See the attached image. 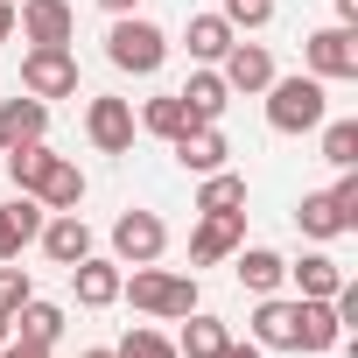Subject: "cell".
Listing matches in <instances>:
<instances>
[{"instance_id": "1", "label": "cell", "mask_w": 358, "mask_h": 358, "mask_svg": "<svg viewBox=\"0 0 358 358\" xmlns=\"http://www.w3.org/2000/svg\"><path fill=\"white\" fill-rule=\"evenodd\" d=\"M120 295L141 309V316H162V323H183L190 309H197V274H176V267H134V274H120Z\"/></svg>"}, {"instance_id": "2", "label": "cell", "mask_w": 358, "mask_h": 358, "mask_svg": "<svg viewBox=\"0 0 358 358\" xmlns=\"http://www.w3.org/2000/svg\"><path fill=\"white\" fill-rule=\"evenodd\" d=\"M106 64L127 71V78H155V71L169 64V36H162L155 22H141V15H113V29H106Z\"/></svg>"}, {"instance_id": "3", "label": "cell", "mask_w": 358, "mask_h": 358, "mask_svg": "<svg viewBox=\"0 0 358 358\" xmlns=\"http://www.w3.org/2000/svg\"><path fill=\"white\" fill-rule=\"evenodd\" d=\"M323 120H330L323 78H274L267 85V127L274 134H316Z\"/></svg>"}, {"instance_id": "4", "label": "cell", "mask_w": 358, "mask_h": 358, "mask_svg": "<svg viewBox=\"0 0 358 358\" xmlns=\"http://www.w3.org/2000/svg\"><path fill=\"white\" fill-rule=\"evenodd\" d=\"M302 64H309V78H323V85L358 78V29H344V22L316 29V36L302 43Z\"/></svg>"}, {"instance_id": "5", "label": "cell", "mask_w": 358, "mask_h": 358, "mask_svg": "<svg viewBox=\"0 0 358 358\" xmlns=\"http://www.w3.org/2000/svg\"><path fill=\"white\" fill-rule=\"evenodd\" d=\"M169 253V225L155 218V211H120L113 218V260L120 267H148V260H162Z\"/></svg>"}, {"instance_id": "6", "label": "cell", "mask_w": 358, "mask_h": 358, "mask_svg": "<svg viewBox=\"0 0 358 358\" xmlns=\"http://www.w3.org/2000/svg\"><path fill=\"white\" fill-rule=\"evenodd\" d=\"M15 36L29 50H57L78 36V15H71V0H22L15 8Z\"/></svg>"}, {"instance_id": "7", "label": "cell", "mask_w": 358, "mask_h": 358, "mask_svg": "<svg viewBox=\"0 0 358 358\" xmlns=\"http://www.w3.org/2000/svg\"><path fill=\"white\" fill-rule=\"evenodd\" d=\"M22 92H36V99H71V92H78V57H71V43L29 50V57H22Z\"/></svg>"}, {"instance_id": "8", "label": "cell", "mask_w": 358, "mask_h": 358, "mask_svg": "<svg viewBox=\"0 0 358 358\" xmlns=\"http://www.w3.org/2000/svg\"><path fill=\"white\" fill-rule=\"evenodd\" d=\"M246 246V211H204L190 232V267H218Z\"/></svg>"}, {"instance_id": "9", "label": "cell", "mask_w": 358, "mask_h": 358, "mask_svg": "<svg viewBox=\"0 0 358 358\" xmlns=\"http://www.w3.org/2000/svg\"><path fill=\"white\" fill-rule=\"evenodd\" d=\"M85 141L99 155H127L134 148V106L127 99H92L85 106Z\"/></svg>"}, {"instance_id": "10", "label": "cell", "mask_w": 358, "mask_h": 358, "mask_svg": "<svg viewBox=\"0 0 358 358\" xmlns=\"http://www.w3.org/2000/svg\"><path fill=\"white\" fill-rule=\"evenodd\" d=\"M43 134H50V99H36V92L0 99V155H8V148H29V141H43Z\"/></svg>"}, {"instance_id": "11", "label": "cell", "mask_w": 358, "mask_h": 358, "mask_svg": "<svg viewBox=\"0 0 358 358\" xmlns=\"http://www.w3.org/2000/svg\"><path fill=\"white\" fill-rule=\"evenodd\" d=\"M176 99L190 106V120H197V127H218V120H225V106H232V85L218 78V64H197V71H190V85L176 92Z\"/></svg>"}, {"instance_id": "12", "label": "cell", "mask_w": 358, "mask_h": 358, "mask_svg": "<svg viewBox=\"0 0 358 358\" xmlns=\"http://www.w3.org/2000/svg\"><path fill=\"white\" fill-rule=\"evenodd\" d=\"M218 78H225L232 92H267V85H274V57H267V43H232V50L218 57Z\"/></svg>"}, {"instance_id": "13", "label": "cell", "mask_w": 358, "mask_h": 358, "mask_svg": "<svg viewBox=\"0 0 358 358\" xmlns=\"http://www.w3.org/2000/svg\"><path fill=\"white\" fill-rule=\"evenodd\" d=\"M36 239H43V253H50V260H57V267H78V260H85V253H92V225H85V218H78V211H50V218H43V232H36Z\"/></svg>"}, {"instance_id": "14", "label": "cell", "mask_w": 358, "mask_h": 358, "mask_svg": "<svg viewBox=\"0 0 358 358\" xmlns=\"http://www.w3.org/2000/svg\"><path fill=\"white\" fill-rule=\"evenodd\" d=\"M71 295H78L85 309H113V302H120V260L85 253V260L71 267Z\"/></svg>"}, {"instance_id": "15", "label": "cell", "mask_w": 358, "mask_h": 358, "mask_svg": "<svg viewBox=\"0 0 358 358\" xmlns=\"http://www.w3.org/2000/svg\"><path fill=\"white\" fill-rule=\"evenodd\" d=\"M295 316H302V302L260 295V309H253V344H260V351H295Z\"/></svg>"}, {"instance_id": "16", "label": "cell", "mask_w": 358, "mask_h": 358, "mask_svg": "<svg viewBox=\"0 0 358 358\" xmlns=\"http://www.w3.org/2000/svg\"><path fill=\"white\" fill-rule=\"evenodd\" d=\"M36 204H43V211H78V204H85V169H78L71 155H50L43 183H36Z\"/></svg>"}, {"instance_id": "17", "label": "cell", "mask_w": 358, "mask_h": 358, "mask_svg": "<svg viewBox=\"0 0 358 358\" xmlns=\"http://www.w3.org/2000/svg\"><path fill=\"white\" fill-rule=\"evenodd\" d=\"M169 148H176V162H183V176H211V169H225V155H232V141H225L218 127H190V134H176Z\"/></svg>"}, {"instance_id": "18", "label": "cell", "mask_w": 358, "mask_h": 358, "mask_svg": "<svg viewBox=\"0 0 358 358\" xmlns=\"http://www.w3.org/2000/svg\"><path fill=\"white\" fill-rule=\"evenodd\" d=\"M232 260H239L232 274H239V288H246V295H281V281H288V260H281L274 246H239Z\"/></svg>"}, {"instance_id": "19", "label": "cell", "mask_w": 358, "mask_h": 358, "mask_svg": "<svg viewBox=\"0 0 358 358\" xmlns=\"http://www.w3.org/2000/svg\"><path fill=\"white\" fill-rule=\"evenodd\" d=\"M225 344H232V323L211 316V309H190L183 316V337H176V358H218Z\"/></svg>"}, {"instance_id": "20", "label": "cell", "mask_w": 358, "mask_h": 358, "mask_svg": "<svg viewBox=\"0 0 358 358\" xmlns=\"http://www.w3.org/2000/svg\"><path fill=\"white\" fill-rule=\"evenodd\" d=\"M232 43H239V29H232L225 15H190V29H183V50H190V64H218Z\"/></svg>"}, {"instance_id": "21", "label": "cell", "mask_w": 358, "mask_h": 358, "mask_svg": "<svg viewBox=\"0 0 358 358\" xmlns=\"http://www.w3.org/2000/svg\"><path fill=\"white\" fill-rule=\"evenodd\" d=\"M288 281H295V295H302V302H330V295L344 288V267H337L330 253H302V260L288 267Z\"/></svg>"}, {"instance_id": "22", "label": "cell", "mask_w": 358, "mask_h": 358, "mask_svg": "<svg viewBox=\"0 0 358 358\" xmlns=\"http://www.w3.org/2000/svg\"><path fill=\"white\" fill-rule=\"evenodd\" d=\"M302 302V295H295ZM344 344V323H337V309L330 302H302V316H295V351H337Z\"/></svg>"}, {"instance_id": "23", "label": "cell", "mask_w": 358, "mask_h": 358, "mask_svg": "<svg viewBox=\"0 0 358 358\" xmlns=\"http://www.w3.org/2000/svg\"><path fill=\"white\" fill-rule=\"evenodd\" d=\"M43 232V204L36 197H15V204H0V260H22V246Z\"/></svg>"}, {"instance_id": "24", "label": "cell", "mask_w": 358, "mask_h": 358, "mask_svg": "<svg viewBox=\"0 0 358 358\" xmlns=\"http://www.w3.org/2000/svg\"><path fill=\"white\" fill-rule=\"evenodd\" d=\"M141 134H155V141H176V134H190L197 120H190V106L183 99H176V92H162V99H148L141 106V120H134Z\"/></svg>"}, {"instance_id": "25", "label": "cell", "mask_w": 358, "mask_h": 358, "mask_svg": "<svg viewBox=\"0 0 358 358\" xmlns=\"http://www.w3.org/2000/svg\"><path fill=\"white\" fill-rule=\"evenodd\" d=\"M15 337H29V344H57V337H64V302L29 295V302L15 309Z\"/></svg>"}, {"instance_id": "26", "label": "cell", "mask_w": 358, "mask_h": 358, "mask_svg": "<svg viewBox=\"0 0 358 358\" xmlns=\"http://www.w3.org/2000/svg\"><path fill=\"white\" fill-rule=\"evenodd\" d=\"M295 225L323 246V239H344V218H337V204H330V190H302V204H295Z\"/></svg>"}, {"instance_id": "27", "label": "cell", "mask_w": 358, "mask_h": 358, "mask_svg": "<svg viewBox=\"0 0 358 358\" xmlns=\"http://www.w3.org/2000/svg\"><path fill=\"white\" fill-rule=\"evenodd\" d=\"M197 211H246V176H225V169H211V176H197Z\"/></svg>"}, {"instance_id": "28", "label": "cell", "mask_w": 358, "mask_h": 358, "mask_svg": "<svg viewBox=\"0 0 358 358\" xmlns=\"http://www.w3.org/2000/svg\"><path fill=\"white\" fill-rule=\"evenodd\" d=\"M43 169H50V148H43V141H29V148H8V183H15L22 197H36Z\"/></svg>"}, {"instance_id": "29", "label": "cell", "mask_w": 358, "mask_h": 358, "mask_svg": "<svg viewBox=\"0 0 358 358\" xmlns=\"http://www.w3.org/2000/svg\"><path fill=\"white\" fill-rule=\"evenodd\" d=\"M323 162L358 169V120H323Z\"/></svg>"}, {"instance_id": "30", "label": "cell", "mask_w": 358, "mask_h": 358, "mask_svg": "<svg viewBox=\"0 0 358 358\" xmlns=\"http://www.w3.org/2000/svg\"><path fill=\"white\" fill-rule=\"evenodd\" d=\"M113 358H176V344L162 337V330H148V323H134L120 344H113Z\"/></svg>"}, {"instance_id": "31", "label": "cell", "mask_w": 358, "mask_h": 358, "mask_svg": "<svg viewBox=\"0 0 358 358\" xmlns=\"http://www.w3.org/2000/svg\"><path fill=\"white\" fill-rule=\"evenodd\" d=\"M29 295H36V281H29V267H15V260H0V309L15 316V309H22Z\"/></svg>"}, {"instance_id": "32", "label": "cell", "mask_w": 358, "mask_h": 358, "mask_svg": "<svg viewBox=\"0 0 358 358\" xmlns=\"http://www.w3.org/2000/svg\"><path fill=\"white\" fill-rule=\"evenodd\" d=\"M330 204H337L344 232H358V169H337V190H330Z\"/></svg>"}, {"instance_id": "33", "label": "cell", "mask_w": 358, "mask_h": 358, "mask_svg": "<svg viewBox=\"0 0 358 358\" xmlns=\"http://www.w3.org/2000/svg\"><path fill=\"white\" fill-rule=\"evenodd\" d=\"M225 22L232 29H267L274 22V0H225Z\"/></svg>"}, {"instance_id": "34", "label": "cell", "mask_w": 358, "mask_h": 358, "mask_svg": "<svg viewBox=\"0 0 358 358\" xmlns=\"http://www.w3.org/2000/svg\"><path fill=\"white\" fill-rule=\"evenodd\" d=\"M0 358H50V344H29V337H8V344H0Z\"/></svg>"}, {"instance_id": "35", "label": "cell", "mask_w": 358, "mask_h": 358, "mask_svg": "<svg viewBox=\"0 0 358 358\" xmlns=\"http://www.w3.org/2000/svg\"><path fill=\"white\" fill-rule=\"evenodd\" d=\"M218 358H267V351H260V344H253V337H246V344H239V337H232V344H225V351H218Z\"/></svg>"}, {"instance_id": "36", "label": "cell", "mask_w": 358, "mask_h": 358, "mask_svg": "<svg viewBox=\"0 0 358 358\" xmlns=\"http://www.w3.org/2000/svg\"><path fill=\"white\" fill-rule=\"evenodd\" d=\"M15 43V0H0V50Z\"/></svg>"}, {"instance_id": "37", "label": "cell", "mask_w": 358, "mask_h": 358, "mask_svg": "<svg viewBox=\"0 0 358 358\" xmlns=\"http://www.w3.org/2000/svg\"><path fill=\"white\" fill-rule=\"evenodd\" d=\"M337 22H344V29H358V0H337Z\"/></svg>"}, {"instance_id": "38", "label": "cell", "mask_w": 358, "mask_h": 358, "mask_svg": "<svg viewBox=\"0 0 358 358\" xmlns=\"http://www.w3.org/2000/svg\"><path fill=\"white\" fill-rule=\"evenodd\" d=\"M99 8H106V15H134V8H141V0H99Z\"/></svg>"}, {"instance_id": "39", "label": "cell", "mask_w": 358, "mask_h": 358, "mask_svg": "<svg viewBox=\"0 0 358 358\" xmlns=\"http://www.w3.org/2000/svg\"><path fill=\"white\" fill-rule=\"evenodd\" d=\"M8 337H15V316H8V309H0V344H8Z\"/></svg>"}, {"instance_id": "40", "label": "cell", "mask_w": 358, "mask_h": 358, "mask_svg": "<svg viewBox=\"0 0 358 358\" xmlns=\"http://www.w3.org/2000/svg\"><path fill=\"white\" fill-rule=\"evenodd\" d=\"M78 358H113V351H78Z\"/></svg>"}]
</instances>
